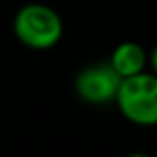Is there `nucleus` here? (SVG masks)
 Wrapping results in <instances>:
<instances>
[{
	"label": "nucleus",
	"instance_id": "nucleus-3",
	"mask_svg": "<svg viewBox=\"0 0 157 157\" xmlns=\"http://www.w3.org/2000/svg\"><path fill=\"white\" fill-rule=\"evenodd\" d=\"M119 84L121 78L109 66V62H98L78 72L74 88L78 98L84 100L86 104L104 105L107 101H115Z\"/></svg>",
	"mask_w": 157,
	"mask_h": 157
},
{
	"label": "nucleus",
	"instance_id": "nucleus-5",
	"mask_svg": "<svg viewBox=\"0 0 157 157\" xmlns=\"http://www.w3.org/2000/svg\"><path fill=\"white\" fill-rule=\"evenodd\" d=\"M147 64L151 66V70H153V74L157 76V46L151 50V54H149V60H147Z\"/></svg>",
	"mask_w": 157,
	"mask_h": 157
},
{
	"label": "nucleus",
	"instance_id": "nucleus-1",
	"mask_svg": "<svg viewBox=\"0 0 157 157\" xmlns=\"http://www.w3.org/2000/svg\"><path fill=\"white\" fill-rule=\"evenodd\" d=\"M14 36L32 50H50L62 40L64 22L52 6L42 2L24 4L12 22Z\"/></svg>",
	"mask_w": 157,
	"mask_h": 157
},
{
	"label": "nucleus",
	"instance_id": "nucleus-6",
	"mask_svg": "<svg viewBox=\"0 0 157 157\" xmlns=\"http://www.w3.org/2000/svg\"><path fill=\"white\" fill-rule=\"evenodd\" d=\"M127 157H149V155H145V153H129Z\"/></svg>",
	"mask_w": 157,
	"mask_h": 157
},
{
	"label": "nucleus",
	"instance_id": "nucleus-2",
	"mask_svg": "<svg viewBox=\"0 0 157 157\" xmlns=\"http://www.w3.org/2000/svg\"><path fill=\"white\" fill-rule=\"evenodd\" d=\"M115 104L127 121L141 127L157 125V76L153 72H139L123 78Z\"/></svg>",
	"mask_w": 157,
	"mask_h": 157
},
{
	"label": "nucleus",
	"instance_id": "nucleus-4",
	"mask_svg": "<svg viewBox=\"0 0 157 157\" xmlns=\"http://www.w3.org/2000/svg\"><path fill=\"white\" fill-rule=\"evenodd\" d=\"M147 60H149V56L143 50V46H139L137 42H121L113 48L107 62L123 80V78L135 76L139 72H145Z\"/></svg>",
	"mask_w": 157,
	"mask_h": 157
}]
</instances>
